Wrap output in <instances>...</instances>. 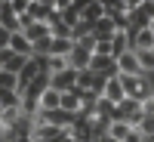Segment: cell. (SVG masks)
I'll list each match as a JSON object with an SVG mask.
<instances>
[{
	"instance_id": "1",
	"label": "cell",
	"mask_w": 154,
	"mask_h": 142,
	"mask_svg": "<svg viewBox=\"0 0 154 142\" xmlns=\"http://www.w3.org/2000/svg\"><path fill=\"white\" fill-rule=\"evenodd\" d=\"M77 84V68H62V71H56V74H49V87L53 90H59V93H65V90H71Z\"/></svg>"
},
{
	"instance_id": "2",
	"label": "cell",
	"mask_w": 154,
	"mask_h": 142,
	"mask_svg": "<svg viewBox=\"0 0 154 142\" xmlns=\"http://www.w3.org/2000/svg\"><path fill=\"white\" fill-rule=\"evenodd\" d=\"M117 74H145L142 65H139L136 49H126L123 56H117Z\"/></svg>"
},
{
	"instance_id": "3",
	"label": "cell",
	"mask_w": 154,
	"mask_h": 142,
	"mask_svg": "<svg viewBox=\"0 0 154 142\" xmlns=\"http://www.w3.org/2000/svg\"><path fill=\"white\" fill-rule=\"evenodd\" d=\"M37 74H40V59H37V56H28V62H25L22 71H19V93L28 87V80H34Z\"/></svg>"
},
{
	"instance_id": "4",
	"label": "cell",
	"mask_w": 154,
	"mask_h": 142,
	"mask_svg": "<svg viewBox=\"0 0 154 142\" xmlns=\"http://www.w3.org/2000/svg\"><path fill=\"white\" fill-rule=\"evenodd\" d=\"M89 68H93L96 74L114 77V74H117V59H111V56H93V59H89Z\"/></svg>"
},
{
	"instance_id": "5",
	"label": "cell",
	"mask_w": 154,
	"mask_h": 142,
	"mask_svg": "<svg viewBox=\"0 0 154 142\" xmlns=\"http://www.w3.org/2000/svg\"><path fill=\"white\" fill-rule=\"evenodd\" d=\"M114 34H117V28H114L111 16H102V19L93 22V37H96V40H111Z\"/></svg>"
},
{
	"instance_id": "6",
	"label": "cell",
	"mask_w": 154,
	"mask_h": 142,
	"mask_svg": "<svg viewBox=\"0 0 154 142\" xmlns=\"http://www.w3.org/2000/svg\"><path fill=\"white\" fill-rule=\"evenodd\" d=\"M46 90H49V71H40V74L34 77V80H28V87H25L22 93H25V96H34V99H40V96L46 93Z\"/></svg>"
},
{
	"instance_id": "7",
	"label": "cell",
	"mask_w": 154,
	"mask_h": 142,
	"mask_svg": "<svg viewBox=\"0 0 154 142\" xmlns=\"http://www.w3.org/2000/svg\"><path fill=\"white\" fill-rule=\"evenodd\" d=\"M89 59H93V53L74 43V49L68 53V65H71V68H77V71H83V68H89Z\"/></svg>"
},
{
	"instance_id": "8",
	"label": "cell",
	"mask_w": 154,
	"mask_h": 142,
	"mask_svg": "<svg viewBox=\"0 0 154 142\" xmlns=\"http://www.w3.org/2000/svg\"><path fill=\"white\" fill-rule=\"evenodd\" d=\"M130 49H154V31H151V25L136 31V37L130 40Z\"/></svg>"
},
{
	"instance_id": "9",
	"label": "cell",
	"mask_w": 154,
	"mask_h": 142,
	"mask_svg": "<svg viewBox=\"0 0 154 142\" xmlns=\"http://www.w3.org/2000/svg\"><path fill=\"white\" fill-rule=\"evenodd\" d=\"M22 31H25V37H28L31 43H34V40H43V37H49V22H37V19H34V22L25 25Z\"/></svg>"
},
{
	"instance_id": "10",
	"label": "cell",
	"mask_w": 154,
	"mask_h": 142,
	"mask_svg": "<svg viewBox=\"0 0 154 142\" xmlns=\"http://www.w3.org/2000/svg\"><path fill=\"white\" fill-rule=\"evenodd\" d=\"M59 108H65V111H80V87H71L62 93V102H59Z\"/></svg>"
},
{
	"instance_id": "11",
	"label": "cell",
	"mask_w": 154,
	"mask_h": 142,
	"mask_svg": "<svg viewBox=\"0 0 154 142\" xmlns=\"http://www.w3.org/2000/svg\"><path fill=\"white\" fill-rule=\"evenodd\" d=\"M102 96L111 99V102H120V99L126 96V93H123V84H120V77H117V74L105 80V90H102Z\"/></svg>"
},
{
	"instance_id": "12",
	"label": "cell",
	"mask_w": 154,
	"mask_h": 142,
	"mask_svg": "<svg viewBox=\"0 0 154 142\" xmlns=\"http://www.w3.org/2000/svg\"><path fill=\"white\" fill-rule=\"evenodd\" d=\"M126 22H130L126 28H136V31H139V28H148V25H151V16H148L142 6H136V9L126 12Z\"/></svg>"
},
{
	"instance_id": "13",
	"label": "cell",
	"mask_w": 154,
	"mask_h": 142,
	"mask_svg": "<svg viewBox=\"0 0 154 142\" xmlns=\"http://www.w3.org/2000/svg\"><path fill=\"white\" fill-rule=\"evenodd\" d=\"M9 49H16L19 56H31V40L25 37V31H12V37H9Z\"/></svg>"
},
{
	"instance_id": "14",
	"label": "cell",
	"mask_w": 154,
	"mask_h": 142,
	"mask_svg": "<svg viewBox=\"0 0 154 142\" xmlns=\"http://www.w3.org/2000/svg\"><path fill=\"white\" fill-rule=\"evenodd\" d=\"M0 25H3L6 31H22V22H19V16L9 9V3H3L0 6Z\"/></svg>"
},
{
	"instance_id": "15",
	"label": "cell",
	"mask_w": 154,
	"mask_h": 142,
	"mask_svg": "<svg viewBox=\"0 0 154 142\" xmlns=\"http://www.w3.org/2000/svg\"><path fill=\"white\" fill-rule=\"evenodd\" d=\"M108 127H111V118H108V114H96V118H93V127H89V136L99 142L102 136H108Z\"/></svg>"
},
{
	"instance_id": "16",
	"label": "cell",
	"mask_w": 154,
	"mask_h": 142,
	"mask_svg": "<svg viewBox=\"0 0 154 142\" xmlns=\"http://www.w3.org/2000/svg\"><path fill=\"white\" fill-rule=\"evenodd\" d=\"M126 49H130V37H126V31H117L111 37V56L117 59V56H123Z\"/></svg>"
},
{
	"instance_id": "17",
	"label": "cell",
	"mask_w": 154,
	"mask_h": 142,
	"mask_svg": "<svg viewBox=\"0 0 154 142\" xmlns=\"http://www.w3.org/2000/svg\"><path fill=\"white\" fill-rule=\"evenodd\" d=\"M71 49H74L71 37H53V49H49V56H68Z\"/></svg>"
},
{
	"instance_id": "18",
	"label": "cell",
	"mask_w": 154,
	"mask_h": 142,
	"mask_svg": "<svg viewBox=\"0 0 154 142\" xmlns=\"http://www.w3.org/2000/svg\"><path fill=\"white\" fill-rule=\"evenodd\" d=\"M19 111L25 114V118H34V114L40 111V99H34V96H25V93H22V102H19Z\"/></svg>"
},
{
	"instance_id": "19",
	"label": "cell",
	"mask_w": 154,
	"mask_h": 142,
	"mask_svg": "<svg viewBox=\"0 0 154 142\" xmlns=\"http://www.w3.org/2000/svg\"><path fill=\"white\" fill-rule=\"evenodd\" d=\"M102 16H105V9H102L99 0H89V3L80 9V19H86V22H96V19H102Z\"/></svg>"
},
{
	"instance_id": "20",
	"label": "cell",
	"mask_w": 154,
	"mask_h": 142,
	"mask_svg": "<svg viewBox=\"0 0 154 142\" xmlns=\"http://www.w3.org/2000/svg\"><path fill=\"white\" fill-rule=\"evenodd\" d=\"M49 12H53V6H43L40 0H31V3H28V16L37 19V22H46V19H49Z\"/></svg>"
},
{
	"instance_id": "21",
	"label": "cell",
	"mask_w": 154,
	"mask_h": 142,
	"mask_svg": "<svg viewBox=\"0 0 154 142\" xmlns=\"http://www.w3.org/2000/svg\"><path fill=\"white\" fill-rule=\"evenodd\" d=\"M130 130H133V127L126 124V121H111V127H108V136H111V139H117V142H123L126 136H130Z\"/></svg>"
},
{
	"instance_id": "22",
	"label": "cell",
	"mask_w": 154,
	"mask_h": 142,
	"mask_svg": "<svg viewBox=\"0 0 154 142\" xmlns=\"http://www.w3.org/2000/svg\"><path fill=\"white\" fill-rule=\"evenodd\" d=\"M59 102H62V93H59V90H53V87H49L46 93L40 96V108H59Z\"/></svg>"
},
{
	"instance_id": "23",
	"label": "cell",
	"mask_w": 154,
	"mask_h": 142,
	"mask_svg": "<svg viewBox=\"0 0 154 142\" xmlns=\"http://www.w3.org/2000/svg\"><path fill=\"white\" fill-rule=\"evenodd\" d=\"M49 49H53V34L43 37V40H34L31 43V56H49Z\"/></svg>"
},
{
	"instance_id": "24",
	"label": "cell",
	"mask_w": 154,
	"mask_h": 142,
	"mask_svg": "<svg viewBox=\"0 0 154 142\" xmlns=\"http://www.w3.org/2000/svg\"><path fill=\"white\" fill-rule=\"evenodd\" d=\"M0 90H19V74L0 68Z\"/></svg>"
},
{
	"instance_id": "25",
	"label": "cell",
	"mask_w": 154,
	"mask_h": 142,
	"mask_svg": "<svg viewBox=\"0 0 154 142\" xmlns=\"http://www.w3.org/2000/svg\"><path fill=\"white\" fill-rule=\"evenodd\" d=\"M136 56H139V65H142V71H154V49H136Z\"/></svg>"
},
{
	"instance_id": "26",
	"label": "cell",
	"mask_w": 154,
	"mask_h": 142,
	"mask_svg": "<svg viewBox=\"0 0 154 142\" xmlns=\"http://www.w3.org/2000/svg\"><path fill=\"white\" fill-rule=\"evenodd\" d=\"M25 62H28V56H19L16 49H12V56L6 59V65H3V68H6V71H12V74H19V71H22V65H25Z\"/></svg>"
},
{
	"instance_id": "27",
	"label": "cell",
	"mask_w": 154,
	"mask_h": 142,
	"mask_svg": "<svg viewBox=\"0 0 154 142\" xmlns=\"http://www.w3.org/2000/svg\"><path fill=\"white\" fill-rule=\"evenodd\" d=\"M62 68H68V56H46V71L56 74Z\"/></svg>"
},
{
	"instance_id": "28",
	"label": "cell",
	"mask_w": 154,
	"mask_h": 142,
	"mask_svg": "<svg viewBox=\"0 0 154 142\" xmlns=\"http://www.w3.org/2000/svg\"><path fill=\"white\" fill-rule=\"evenodd\" d=\"M93 80H96V71H93V68L77 71V87H80V90H89V87H93Z\"/></svg>"
},
{
	"instance_id": "29",
	"label": "cell",
	"mask_w": 154,
	"mask_h": 142,
	"mask_svg": "<svg viewBox=\"0 0 154 142\" xmlns=\"http://www.w3.org/2000/svg\"><path fill=\"white\" fill-rule=\"evenodd\" d=\"M139 133H142L145 139L148 136H154V114H142V121H139V127H136Z\"/></svg>"
},
{
	"instance_id": "30",
	"label": "cell",
	"mask_w": 154,
	"mask_h": 142,
	"mask_svg": "<svg viewBox=\"0 0 154 142\" xmlns=\"http://www.w3.org/2000/svg\"><path fill=\"white\" fill-rule=\"evenodd\" d=\"M62 19H65L68 25H74L77 19H80V9L74 6V0H71V6H65V9H62Z\"/></svg>"
},
{
	"instance_id": "31",
	"label": "cell",
	"mask_w": 154,
	"mask_h": 142,
	"mask_svg": "<svg viewBox=\"0 0 154 142\" xmlns=\"http://www.w3.org/2000/svg\"><path fill=\"white\" fill-rule=\"evenodd\" d=\"M77 46H83V49H89V53H93V49H96V37H93V31H89V34H83V37H77V40H74Z\"/></svg>"
},
{
	"instance_id": "32",
	"label": "cell",
	"mask_w": 154,
	"mask_h": 142,
	"mask_svg": "<svg viewBox=\"0 0 154 142\" xmlns=\"http://www.w3.org/2000/svg\"><path fill=\"white\" fill-rule=\"evenodd\" d=\"M111 19H114V28H117V31H126V25H130V22H126V9L111 12Z\"/></svg>"
},
{
	"instance_id": "33",
	"label": "cell",
	"mask_w": 154,
	"mask_h": 142,
	"mask_svg": "<svg viewBox=\"0 0 154 142\" xmlns=\"http://www.w3.org/2000/svg\"><path fill=\"white\" fill-rule=\"evenodd\" d=\"M99 3H102V9H105V16H111V12L123 9V0H99Z\"/></svg>"
},
{
	"instance_id": "34",
	"label": "cell",
	"mask_w": 154,
	"mask_h": 142,
	"mask_svg": "<svg viewBox=\"0 0 154 142\" xmlns=\"http://www.w3.org/2000/svg\"><path fill=\"white\" fill-rule=\"evenodd\" d=\"M93 56H111V40H99L96 49H93ZM114 59V56H111Z\"/></svg>"
},
{
	"instance_id": "35",
	"label": "cell",
	"mask_w": 154,
	"mask_h": 142,
	"mask_svg": "<svg viewBox=\"0 0 154 142\" xmlns=\"http://www.w3.org/2000/svg\"><path fill=\"white\" fill-rule=\"evenodd\" d=\"M28 3L31 0H9V9L16 12V16H22V12H28Z\"/></svg>"
},
{
	"instance_id": "36",
	"label": "cell",
	"mask_w": 154,
	"mask_h": 142,
	"mask_svg": "<svg viewBox=\"0 0 154 142\" xmlns=\"http://www.w3.org/2000/svg\"><path fill=\"white\" fill-rule=\"evenodd\" d=\"M9 37H12V31H6L3 25H0V49H3V46H9Z\"/></svg>"
},
{
	"instance_id": "37",
	"label": "cell",
	"mask_w": 154,
	"mask_h": 142,
	"mask_svg": "<svg viewBox=\"0 0 154 142\" xmlns=\"http://www.w3.org/2000/svg\"><path fill=\"white\" fill-rule=\"evenodd\" d=\"M123 142H145V136H142V133H139L136 127H133V130H130V136H126Z\"/></svg>"
},
{
	"instance_id": "38",
	"label": "cell",
	"mask_w": 154,
	"mask_h": 142,
	"mask_svg": "<svg viewBox=\"0 0 154 142\" xmlns=\"http://www.w3.org/2000/svg\"><path fill=\"white\" fill-rule=\"evenodd\" d=\"M142 9H145V12H148V16L154 19V0H142Z\"/></svg>"
},
{
	"instance_id": "39",
	"label": "cell",
	"mask_w": 154,
	"mask_h": 142,
	"mask_svg": "<svg viewBox=\"0 0 154 142\" xmlns=\"http://www.w3.org/2000/svg\"><path fill=\"white\" fill-rule=\"evenodd\" d=\"M65 6H71V0H53V9H59V12H62Z\"/></svg>"
},
{
	"instance_id": "40",
	"label": "cell",
	"mask_w": 154,
	"mask_h": 142,
	"mask_svg": "<svg viewBox=\"0 0 154 142\" xmlns=\"http://www.w3.org/2000/svg\"><path fill=\"white\" fill-rule=\"evenodd\" d=\"M40 3H43V6H53V0H40Z\"/></svg>"
},
{
	"instance_id": "41",
	"label": "cell",
	"mask_w": 154,
	"mask_h": 142,
	"mask_svg": "<svg viewBox=\"0 0 154 142\" xmlns=\"http://www.w3.org/2000/svg\"><path fill=\"white\" fill-rule=\"evenodd\" d=\"M151 31H154V19H151Z\"/></svg>"
}]
</instances>
